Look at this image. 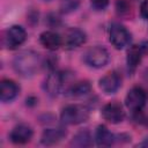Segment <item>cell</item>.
Segmentation results:
<instances>
[{
    "label": "cell",
    "instance_id": "obj_24",
    "mask_svg": "<svg viewBox=\"0 0 148 148\" xmlns=\"http://www.w3.org/2000/svg\"><path fill=\"white\" fill-rule=\"evenodd\" d=\"M45 1H49V0H45Z\"/></svg>",
    "mask_w": 148,
    "mask_h": 148
},
{
    "label": "cell",
    "instance_id": "obj_15",
    "mask_svg": "<svg viewBox=\"0 0 148 148\" xmlns=\"http://www.w3.org/2000/svg\"><path fill=\"white\" fill-rule=\"evenodd\" d=\"M142 56H143L142 46H139V45L130 46V49L127 50V56H126V64H127V68L130 72H134L136 69V67L141 62Z\"/></svg>",
    "mask_w": 148,
    "mask_h": 148
},
{
    "label": "cell",
    "instance_id": "obj_5",
    "mask_svg": "<svg viewBox=\"0 0 148 148\" xmlns=\"http://www.w3.org/2000/svg\"><path fill=\"white\" fill-rule=\"evenodd\" d=\"M109 39L117 50H123L130 45L132 36L131 32L120 23H113L110 27Z\"/></svg>",
    "mask_w": 148,
    "mask_h": 148
},
{
    "label": "cell",
    "instance_id": "obj_18",
    "mask_svg": "<svg viewBox=\"0 0 148 148\" xmlns=\"http://www.w3.org/2000/svg\"><path fill=\"white\" fill-rule=\"evenodd\" d=\"M71 145L72 146H75V147H90L92 146V138H91V134L89 131L87 130H81L79 131L72 139L71 141Z\"/></svg>",
    "mask_w": 148,
    "mask_h": 148
},
{
    "label": "cell",
    "instance_id": "obj_13",
    "mask_svg": "<svg viewBox=\"0 0 148 148\" xmlns=\"http://www.w3.org/2000/svg\"><path fill=\"white\" fill-rule=\"evenodd\" d=\"M39 43L45 49H47L50 51H54V50H58L62 45V37L54 31L46 30L40 34Z\"/></svg>",
    "mask_w": 148,
    "mask_h": 148
},
{
    "label": "cell",
    "instance_id": "obj_2",
    "mask_svg": "<svg viewBox=\"0 0 148 148\" xmlns=\"http://www.w3.org/2000/svg\"><path fill=\"white\" fill-rule=\"evenodd\" d=\"M90 111L81 104H69L61 110L60 120L66 125H77L88 120Z\"/></svg>",
    "mask_w": 148,
    "mask_h": 148
},
{
    "label": "cell",
    "instance_id": "obj_21",
    "mask_svg": "<svg viewBox=\"0 0 148 148\" xmlns=\"http://www.w3.org/2000/svg\"><path fill=\"white\" fill-rule=\"evenodd\" d=\"M110 0H90V5L96 10H103L108 7Z\"/></svg>",
    "mask_w": 148,
    "mask_h": 148
},
{
    "label": "cell",
    "instance_id": "obj_17",
    "mask_svg": "<svg viewBox=\"0 0 148 148\" xmlns=\"http://www.w3.org/2000/svg\"><path fill=\"white\" fill-rule=\"evenodd\" d=\"M90 91H91V86L88 81H77L67 89L66 95L72 98H80L87 96Z\"/></svg>",
    "mask_w": 148,
    "mask_h": 148
},
{
    "label": "cell",
    "instance_id": "obj_23",
    "mask_svg": "<svg viewBox=\"0 0 148 148\" xmlns=\"http://www.w3.org/2000/svg\"><path fill=\"white\" fill-rule=\"evenodd\" d=\"M145 120H146V125H147V126H148V118H146V119H145Z\"/></svg>",
    "mask_w": 148,
    "mask_h": 148
},
{
    "label": "cell",
    "instance_id": "obj_4",
    "mask_svg": "<svg viewBox=\"0 0 148 148\" xmlns=\"http://www.w3.org/2000/svg\"><path fill=\"white\" fill-rule=\"evenodd\" d=\"M147 102V92L143 88L135 86L132 87L125 97V105L128 110H131L132 112H141V110L143 109V106L146 105Z\"/></svg>",
    "mask_w": 148,
    "mask_h": 148
},
{
    "label": "cell",
    "instance_id": "obj_8",
    "mask_svg": "<svg viewBox=\"0 0 148 148\" xmlns=\"http://www.w3.org/2000/svg\"><path fill=\"white\" fill-rule=\"evenodd\" d=\"M87 40L86 34L79 28H69L65 31L62 37V45L67 50H74L83 45Z\"/></svg>",
    "mask_w": 148,
    "mask_h": 148
},
{
    "label": "cell",
    "instance_id": "obj_1",
    "mask_svg": "<svg viewBox=\"0 0 148 148\" xmlns=\"http://www.w3.org/2000/svg\"><path fill=\"white\" fill-rule=\"evenodd\" d=\"M40 65V59L38 53L31 50H25L15 56L13 60L14 71L22 77H31L38 71Z\"/></svg>",
    "mask_w": 148,
    "mask_h": 148
},
{
    "label": "cell",
    "instance_id": "obj_10",
    "mask_svg": "<svg viewBox=\"0 0 148 148\" xmlns=\"http://www.w3.org/2000/svg\"><path fill=\"white\" fill-rule=\"evenodd\" d=\"M62 87H64V75L61 72L56 71L47 75L44 83V88L50 96L52 97L58 96L61 92Z\"/></svg>",
    "mask_w": 148,
    "mask_h": 148
},
{
    "label": "cell",
    "instance_id": "obj_7",
    "mask_svg": "<svg viewBox=\"0 0 148 148\" xmlns=\"http://www.w3.org/2000/svg\"><path fill=\"white\" fill-rule=\"evenodd\" d=\"M121 82H123L121 75L117 71H111L99 79L98 86L104 94L112 95L118 91V89L121 86Z\"/></svg>",
    "mask_w": 148,
    "mask_h": 148
},
{
    "label": "cell",
    "instance_id": "obj_9",
    "mask_svg": "<svg viewBox=\"0 0 148 148\" xmlns=\"http://www.w3.org/2000/svg\"><path fill=\"white\" fill-rule=\"evenodd\" d=\"M102 117L111 124H119L125 118V111H124L121 104L114 101V102H110L103 106Z\"/></svg>",
    "mask_w": 148,
    "mask_h": 148
},
{
    "label": "cell",
    "instance_id": "obj_20",
    "mask_svg": "<svg viewBox=\"0 0 148 148\" xmlns=\"http://www.w3.org/2000/svg\"><path fill=\"white\" fill-rule=\"evenodd\" d=\"M130 10H131V5L128 1H126V0H118L117 1V12L119 15L125 16V15L130 14Z\"/></svg>",
    "mask_w": 148,
    "mask_h": 148
},
{
    "label": "cell",
    "instance_id": "obj_16",
    "mask_svg": "<svg viewBox=\"0 0 148 148\" xmlns=\"http://www.w3.org/2000/svg\"><path fill=\"white\" fill-rule=\"evenodd\" d=\"M116 135L113 133H111L108 127H105L104 125H99L96 130L95 133V140L97 146L99 147H110L116 141Z\"/></svg>",
    "mask_w": 148,
    "mask_h": 148
},
{
    "label": "cell",
    "instance_id": "obj_19",
    "mask_svg": "<svg viewBox=\"0 0 148 148\" xmlns=\"http://www.w3.org/2000/svg\"><path fill=\"white\" fill-rule=\"evenodd\" d=\"M80 2L81 0H60V12L64 14L74 12L79 7Z\"/></svg>",
    "mask_w": 148,
    "mask_h": 148
},
{
    "label": "cell",
    "instance_id": "obj_22",
    "mask_svg": "<svg viewBox=\"0 0 148 148\" xmlns=\"http://www.w3.org/2000/svg\"><path fill=\"white\" fill-rule=\"evenodd\" d=\"M141 14L143 15V17L148 18V0H145L142 6H141Z\"/></svg>",
    "mask_w": 148,
    "mask_h": 148
},
{
    "label": "cell",
    "instance_id": "obj_14",
    "mask_svg": "<svg viewBox=\"0 0 148 148\" xmlns=\"http://www.w3.org/2000/svg\"><path fill=\"white\" fill-rule=\"evenodd\" d=\"M66 136V131L64 128H46L42 133L40 142L45 146H52L60 142Z\"/></svg>",
    "mask_w": 148,
    "mask_h": 148
},
{
    "label": "cell",
    "instance_id": "obj_3",
    "mask_svg": "<svg viewBox=\"0 0 148 148\" xmlns=\"http://www.w3.org/2000/svg\"><path fill=\"white\" fill-rule=\"evenodd\" d=\"M83 59L88 66L92 68H102L108 65L110 60V54L105 47L96 45V46L88 49L84 52Z\"/></svg>",
    "mask_w": 148,
    "mask_h": 148
},
{
    "label": "cell",
    "instance_id": "obj_12",
    "mask_svg": "<svg viewBox=\"0 0 148 148\" xmlns=\"http://www.w3.org/2000/svg\"><path fill=\"white\" fill-rule=\"evenodd\" d=\"M20 92V87L17 83L9 79H3L0 83V99L3 103L12 102Z\"/></svg>",
    "mask_w": 148,
    "mask_h": 148
},
{
    "label": "cell",
    "instance_id": "obj_11",
    "mask_svg": "<svg viewBox=\"0 0 148 148\" xmlns=\"http://www.w3.org/2000/svg\"><path fill=\"white\" fill-rule=\"evenodd\" d=\"M34 135L32 128L27 124L16 125L9 133V139L15 145H24L28 143Z\"/></svg>",
    "mask_w": 148,
    "mask_h": 148
},
{
    "label": "cell",
    "instance_id": "obj_6",
    "mask_svg": "<svg viewBox=\"0 0 148 148\" xmlns=\"http://www.w3.org/2000/svg\"><path fill=\"white\" fill-rule=\"evenodd\" d=\"M27 39V31L21 25H12L3 36V44L9 50H15L21 46Z\"/></svg>",
    "mask_w": 148,
    "mask_h": 148
}]
</instances>
